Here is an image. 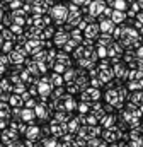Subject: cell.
I'll return each instance as SVG.
<instances>
[{
    "label": "cell",
    "mask_w": 143,
    "mask_h": 147,
    "mask_svg": "<svg viewBox=\"0 0 143 147\" xmlns=\"http://www.w3.org/2000/svg\"><path fill=\"white\" fill-rule=\"evenodd\" d=\"M112 22H123V19H124V14L121 12V10H116V12H112Z\"/></svg>",
    "instance_id": "6da1fadb"
},
{
    "label": "cell",
    "mask_w": 143,
    "mask_h": 147,
    "mask_svg": "<svg viewBox=\"0 0 143 147\" xmlns=\"http://www.w3.org/2000/svg\"><path fill=\"white\" fill-rule=\"evenodd\" d=\"M101 29L106 31V33H111V31H112V22H111V21H102V22H101Z\"/></svg>",
    "instance_id": "7a4b0ae2"
},
{
    "label": "cell",
    "mask_w": 143,
    "mask_h": 147,
    "mask_svg": "<svg viewBox=\"0 0 143 147\" xmlns=\"http://www.w3.org/2000/svg\"><path fill=\"white\" fill-rule=\"evenodd\" d=\"M97 31H99V26H89L87 29H85V33H87V36H96L97 34Z\"/></svg>",
    "instance_id": "3957f363"
},
{
    "label": "cell",
    "mask_w": 143,
    "mask_h": 147,
    "mask_svg": "<svg viewBox=\"0 0 143 147\" xmlns=\"http://www.w3.org/2000/svg\"><path fill=\"white\" fill-rule=\"evenodd\" d=\"M114 7H116V10H123V9H126L124 0H116V2H114Z\"/></svg>",
    "instance_id": "277c9868"
},
{
    "label": "cell",
    "mask_w": 143,
    "mask_h": 147,
    "mask_svg": "<svg viewBox=\"0 0 143 147\" xmlns=\"http://www.w3.org/2000/svg\"><path fill=\"white\" fill-rule=\"evenodd\" d=\"M140 57H143V48L140 50Z\"/></svg>",
    "instance_id": "5b68a950"
},
{
    "label": "cell",
    "mask_w": 143,
    "mask_h": 147,
    "mask_svg": "<svg viewBox=\"0 0 143 147\" xmlns=\"http://www.w3.org/2000/svg\"><path fill=\"white\" fill-rule=\"evenodd\" d=\"M140 2H143V0H140Z\"/></svg>",
    "instance_id": "8992f818"
}]
</instances>
